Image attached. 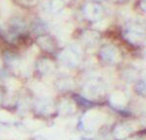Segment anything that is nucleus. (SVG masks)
<instances>
[{
    "label": "nucleus",
    "mask_w": 146,
    "mask_h": 140,
    "mask_svg": "<svg viewBox=\"0 0 146 140\" xmlns=\"http://www.w3.org/2000/svg\"><path fill=\"white\" fill-rule=\"evenodd\" d=\"M80 55H81V53L77 47H69V48L61 51L58 59L63 65L72 68L79 63L80 57H81Z\"/></svg>",
    "instance_id": "f257e3e1"
},
{
    "label": "nucleus",
    "mask_w": 146,
    "mask_h": 140,
    "mask_svg": "<svg viewBox=\"0 0 146 140\" xmlns=\"http://www.w3.org/2000/svg\"><path fill=\"white\" fill-rule=\"evenodd\" d=\"M124 37L128 42L134 45H139L146 40V33L142 26L136 24H132L124 32Z\"/></svg>",
    "instance_id": "f03ea898"
},
{
    "label": "nucleus",
    "mask_w": 146,
    "mask_h": 140,
    "mask_svg": "<svg viewBox=\"0 0 146 140\" xmlns=\"http://www.w3.org/2000/svg\"><path fill=\"white\" fill-rule=\"evenodd\" d=\"M84 98L86 99H96L102 97L105 93L104 85L100 81L90 80L84 85L83 88Z\"/></svg>",
    "instance_id": "7ed1b4c3"
},
{
    "label": "nucleus",
    "mask_w": 146,
    "mask_h": 140,
    "mask_svg": "<svg viewBox=\"0 0 146 140\" xmlns=\"http://www.w3.org/2000/svg\"><path fill=\"white\" fill-rule=\"evenodd\" d=\"M100 56L105 62L115 64L120 60V52L117 47L113 45H106L100 50Z\"/></svg>",
    "instance_id": "20e7f679"
},
{
    "label": "nucleus",
    "mask_w": 146,
    "mask_h": 140,
    "mask_svg": "<svg viewBox=\"0 0 146 140\" xmlns=\"http://www.w3.org/2000/svg\"><path fill=\"white\" fill-rule=\"evenodd\" d=\"M83 13L89 20L96 21L99 20L103 15V8L98 3L89 2L84 6Z\"/></svg>",
    "instance_id": "39448f33"
},
{
    "label": "nucleus",
    "mask_w": 146,
    "mask_h": 140,
    "mask_svg": "<svg viewBox=\"0 0 146 140\" xmlns=\"http://www.w3.org/2000/svg\"><path fill=\"white\" fill-rule=\"evenodd\" d=\"M82 41L84 42V44H86L87 46H95L97 45V43L99 42L100 35L99 33L95 32V31L91 30H86L82 33Z\"/></svg>",
    "instance_id": "423d86ee"
},
{
    "label": "nucleus",
    "mask_w": 146,
    "mask_h": 140,
    "mask_svg": "<svg viewBox=\"0 0 146 140\" xmlns=\"http://www.w3.org/2000/svg\"><path fill=\"white\" fill-rule=\"evenodd\" d=\"M37 69L43 75H48V74H51L54 71L55 66L51 60L46 58H42L37 62Z\"/></svg>",
    "instance_id": "0eeeda50"
},
{
    "label": "nucleus",
    "mask_w": 146,
    "mask_h": 140,
    "mask_svg": "<svg viewBox=\"0 0 146 140\" xmlns=\"http://www.w3.org/2000/svg\"><path fill=\"white\" fill-rule=\"evenodd\" d=\"M36 110L37 112L43 114V115H47V114H50L54 111V105H53L51 100L44 98L36 103Z\"/></svg>",
    "instance_id": "6e6552de"
},
{
    "label": "nucleus",
    "mask_w": 146,
    "mask_h": 140,
    "mask_svg": "<svg viewBox=\"0 0 146 140\" xmlns=\"http://www.w3.org/2000/svg\"><path fill=\"white\" fill-rule=\"evenodd\" d=\"M64 3L62 0H45L43 7L48 13H57L62 10Z\"/></svg>",
    "instance_id": "1a4fd4ad"
},
{
    "label": "nucleus",
    "mask_w": 146,
    "mask_h": 140,
    "mask_svg": "<svg viewBox=\"0 0 146 140\" xmlns=\"http://www.w3.org/2000/svg\"><path fill=\"white\" fill-rule=\"evenodd\" d=\"M8 27L18 35H21L25 31V29H26V24H25V22L21 18L16 17V18L11 19L10 24H9Z\"/></svg>",
    "instance_id": "9d476101"
},
{
    "label": "nucleus",
    "mask_w": 146,
    "mask_h": 140,
    "mask_svg": "<svg viewBox=\"0 0 146 140\" xmlns=\"http://www.w3.org/2000/svg\"><path fill=\"white\" fill-rule=\"evenodd\" d=\"M38 44L42 49L46 51H53L54 50V42L52 38L46 35H43L38 38Z\"/></svg>",
    "instance_id": "9b49d317"
},
{
    "label": "nucleus",
    "mask_w": 146,
    "mask_h": 140,
    "mask_svg": "<svg viewBox=\"0 0 146 140\" xmlns=\"http://www.w3.org/2000/svg\"><path fill=\"white\" fill-rule=\"evenodd\" d=\"M58 109L63 114H70L75 111V104L71 102L70 100H62L58 105Z\"/></svg>",
    "instance_id": "f8f14e48"
},
{
    "label": "nucleus",
    "mask_w": 146,
    "mask_h": 140,
    "mask_svg": "<svg viewBox=\"0 0 146 140\" xmlns=\"http://www.w3.org/2000/svg\"><path fill=\"white\" fill-rule=\"evenodd\" d=\"M56 85L60 90H69L73 87V82L68 78H61V79L57 80Z\"/></svg>",
    "instance_id": "ddd939ff"
},
{
    "label": "nucleus",
    "mask_w": 146,
    "mask_h": 140,
    "mask_svg": "<svg viewBox=\"0 0 146 140\" xmlns=\"http://www.w3.org/2000/svg\"><path fill=\"white\" fill-rule=\"evenodd\" d=\"M111 103L115 106H122L125 103V97L121 92H116L111 96Z\"/></svg>",
    "instance_id": "4468645a"
},
{
    "label": "nucleus",
    "mask_w": 146,
    "mask_h": 140,
    "mask_svg": "<svg viewBox=\"0 0 146 140\" xmlns=\"http://www.w3.org/2000/svg\"><path fill=\"white\" fill-rule=\"evenodd\" d=\"M130 132V130L128 128H126L124 125H119L115 128L114 130V134H115L116 137L118 138H122V137H126V135H128Z\"/></svg>",
    "instance_id": "2eb2a0df"
},
{
    "label": "nucleus",
    "mask_w": 146,
    "mask_h": 140,
    "mask_svg": "<svg viewBox=\"0 0 146 140\" xmlns=\"http://www.w3.org/2000/svg\"><path fill=\"white\" fill-rule=\"evenodd\" d=\"M135 90L137 92V94L141 96H146V81L141 80L139 81L135 86Z\"/></svg>",
    "instance_id": "dca6fc26"
},
{
    "label": "nucleus",
    "mask_w": 146,
    "mask_h": 140,
    "mask_svg": "<svg viewBox=\"0 0 146 140\" xmlns=\"http://www.w3.org/2000/svg\"><path fill=\"white\" fill-rule=\"evenodd\" d=\"M44 30H45V24L44 23L36 22L34 24V31H36V32L40 31V32H42V31H44Z\"/></svg>",
    "instance_id": "f3484780"
},
{
    "label": "nucleus",
    "mask_w": 146,
    "mask_h": 140,
    "mask_svg": "<svg viewBox=\"0 0 146 140\" xmlns=\"http://www.w3.org/2000/svg\"><path fill=\"white\" fill-rule=\"evenodd\" d=\"M140 5H141V8L146 12V0H141V3H140Z\"/></svg>",
    "instance_id": "a211bd4d"
},
{
    "label": "nucleus",
    "mask_w": 146,
    "mask_h": 140,
    "mask_svg": "<svg viewBox=\"0 0 146 140\" xmlns=\"http://www.w3.org/2000/svg\"><path fill=\"white\" fill-rule=\"evenodd\" d=\"M99 1H100V0H99Z\"/></svg>",
    "instance_id": "6ab92c4d"
}]
</instances>
